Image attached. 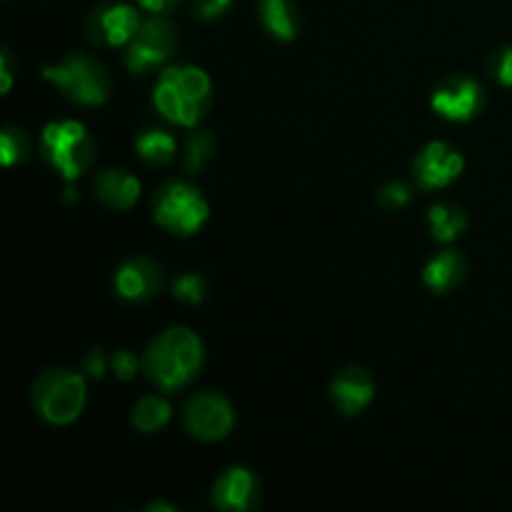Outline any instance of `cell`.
Masks as SVG:
<instances>
[{
	"mask_svg": "<svg viewBox=\"0 0 512 512\" xmlns=\"http://www.w3.org/2000/svg\"><path fill=\"white\" fill-rule=\"evenodd\" d=\"M45 80L58 85L70 100L80 105H100L108 100L110 80L100 63L85 55H68L63 63L40 70Z\"/></svg>",
	"mask_w": 512,
	"mask_h": 512,
	"instance_id": "277c9868",
	"label": "cell"
},
{
	"mask_svg": "<svg viewBox=\"0 0 512 512\" xmlns=\"http://www.w3.org/2000/svg\"><path fill=\"white\" fill-rule=\"evenodd\" d=\"M410 198H413V190H410L405 183H388L385 188H380L378 193V203L383 205L388 213H395V210L405 208V205L410 203Z\"/></svg>",
	"mask_w": 512,
	"mask_h": 512,
	"instance_id": "cb8c5ba5",
	"label": "cell"
},
{
	"mask_svg": "<svg viewBox=\"0 0 512 512\" xmlns=\"http://www.w3.org/2000/svg\"><path fill=\"white\" fill-rule=\"evenodd\" d=\"M480 103H483V90L473 78H465V75H455V78L445 80L433 93V100H430L435 113L455 120V123L473 118L478 113Z\"/></svg>",
	"mask_w": 512,
	"mask_h": 512,
	"instance_id": "8fae6325",
	"label": "cell"
},
{
	"mask_svg": "<svg viewBox=\"0 0 512 512\" xmlns=\"http://www.w3.org/2000/svg\"><path fill=\"white\" fill-rule=\"evenodd\" d=\"M28 153V138H25L23 130L18 128H5L3 135H0V158H3V165H15L25 158Z\"/></svg>",
	"mask_w": 512,
	"mask_h": 512,
	"instance_id": "7402d4cb",
	"label": "cell"
},
{
	"mask_svg": "<svg viewBox=\"0 0 512 512\" xmlns=\"http://www.w3.org/2000/svg\"><path fill=\"white\" fill-rule=\"evenodd\" d=\"M135 150L148 165H165L175 158V138L165 130H145L135 140Z\"/></svg>",
	"mask_w": 512,
	"mask_h": 512,
	"instance_id": "d6986e66",
	"label": "cell"
},
{
	"mask_svg": "<svg viewBox=\"0 0 512 512\" xmlns=\"http://www.w3.org/2000/svg\"><path fill=\"white\" fill-rule=\"evenodd\" d=\"M185 428L193 438L215 443L233 430V408L215 393H200L185 405Z\"/></svg>",
	"mask_w": 512,
	"mask_h": 512,
	"instance_id": "ba28073f",
	"label": "cell"
},
{
	"mask_svg": "<svg viewBox=\"0 0 512 512\" xmlns=\"http://www.w3.org/2000/svg\"><path fill=\"white\" fill-rule=\"evenodd\" d=\"M110 365H113L115 375H118L120 380H133L135 373H138V355L130 353V350H118V353L113 355V360H110Z\"/></svg>",
	"mask_w": 512,
	"mask_h": 512,
	"instance_id": "484cf974",
	"label": "cell"
},
{
	"mask_svg": "<svg viewBox=\"0 0 512 512\" xmlns=\"http://www.w3.org/2000/svg\"><path fill=\"white\" fill-rule=\"evenodd\" d=\"M213 503L220 510H253L260 503L258 478L248 468H230L218 478Z\"/></svg>",
	"mask_w": 512,
	"mask_h": 512,
	"instance_id": "4fadbf2b",
	"label": "cell"
},
{
	"mask_svg": "<svg viewBox=\"0 0 512 512\" xmlns=\"http://www.w3.org/2000/svg\"><path fill=\"white\" fill-rule=\"evenodd\" d=\"M230 5H233V0H195V13L203 20H215L225 15Z\"/></svg>",
	"mask_w": 512,
	"mask_h": 512,
	"instance_id": "4316f807",
	"label": "cell"
},
{
	"mask_svg": "<svg viewBox=\"0 0 512 512\" xmlns=\"http://www.w3.org/2000/svg\"><path fill=\"white\" fill-rule=\"evenodd\" d=\"M143 25L138 10L128 3H105L90 15L88 33L95 43L125 45L135 38Z\"/></svg>",
	"mask_w": 512,
	"mask_h": 512,
	"instance_id": "9c48e42d",
	"label": "cell"
},
{
	"mask_svg": "<svg viewBox=\"0 0 512 512\" xmlns=\"http://www.w3.org/2000/svg\"><path fill=\"white\" fill-rule=\"evenodd\" d=\"M260 20L278 40H293L300 30V13L293 0H260Z\"/></svg>",
	"mask_w": 512,
	"mask_h": 512,
	"instance_id": "e0dca14e",
	"label": "cell"
},
{
	"mask_svg": "<svg viewBox=\"0 0 512 512\" xmlns=\"http://www.w3.org/2000/svg\"><path fill=\"white\" fill-rule=\"evenodd\" d=\"M170 405L165 403L163 398H143L133 410V425L140 430V433H155V430L163 428L170 420Z\"/></svg>",
	"mask_w": 512,
	"mask_h": 512,
	"instance_id": "ffe728a7",
	"label": "cell"
},
{
	"mask_svg": "<svg viewBox=\"0 0 512 512\" xmlns=\"http://www.w3.org/2000/svg\"><path fill=\"white\" fill-rule=\"evenodd\" d=\"M95 193L108 208L128 210L133 208L140 195V180L125 170H105L95 180Z\"/></svg>",
	"mask_w": 512,
	"mask_h": 512,
	"instance_id": "9a60e30c",
	"label": "cell"
},
{
	"mask_svg": "<svg viewBox=\"0 0 512 512\" xmlns=\"http://www.w3.org/2000/svg\"><path fill=\"white\" fill-rule=\"evenodd\" d=\"M153 103L163 118L193 128L210 105V78L195 65H180L160 75Z\"/></svg>",
	"mask_w": 512,
	"mask_h": 512,
	"instance_id": "7a4b0ae2",
	"label": "cell"
},
{
	"mask_svg": "<svg viewBox=\"0 0 512 512\" xmlns=\"http://www.w3.org/2000/svg\"><path fill=\"white\" fill-rule=\"evenodd\" d=\"M43 150L48 163L63 175L65 180H75L93 163V140L85 125L75 120H58L43 130Z\"/></svg>",
	"mask_w": 512,
	"mask_h": 512,
	"instance_id": "5b68a950",
	"label": "cell"
},
{
	"mask_svg": "<svg viewBox=\"0 0 512 512\" xmlns=\"http://www.w3.org/2000/svg\"><path fill=\"white\" fill-rule=\"evenodd\" d=\"M83 368L90 378H103L105 375V355L103 350H90L83 360Z\"/></svg>",
	"mask_w": 512,
	"mask_h": 512,
	"instance_id": "83f0119b",
	"label": "cell"
},
{
	"mask_svg": "<svg viewBox=\"0 0 512 512\" xmlns=\"http://www.w3.org/2000/svg\"><path fill=\"white\" fill-rule=\"evenodd\" d=\"M138 3L150 13H170L180 0H138Z\"/></svg>",
	"mask_w": 512,
	"mask_h": 512,
	"instance_id": "f1b7e54d",
	"label": "cell"
},
{
	"mask_svg": "<svg viewBox=\"0 0 512 512\" xmlns=\"http://www.w3.org/2000/svg\"><path fill=\"white\" fill-rule=\"evenodd\" d=\"M375 395V383L368 370L348 368L333 380L330 385V398L335 408L345 415H358L368 408V403Z\"/></svg>",
	"mask_w": 512,
	"mask_h": 512,
	"instance_id": "5bb4252c",
	"label": "cell"
},
{
	"mask_svg": "<svg viewBox=\"0 0 512 512\" xmlns=\"http://www.w3.org/2000/svg\"><path fill=\"white\" fill-rule=\"evenodd\" d=\"M465 228H468V218L455 205L440 203L430 210V230H433V238L440 240V243H450L458 235H463Z\"/></svg>",
	"mask_w": 512,
	"mask_h": 512,
	"instance_id": "ac0fdd59",
	"label": "cell"
},
{
	"mask_svg": "<svg viewBox=\"0 0 512 512\" xmlns=\"http://www.w3.org/2000/svg\"><path fill=\"white\" fill-rule=\"evenodd\" d=\"M465 270H468V263L460 253L455 250H445V253L435 255L428 265H425V285L435 293H448V290L458 288L465 278Z\"/></svg>",
	"mask_w": 512,
	"mask_h": 512,
	"instance_id": "2e32d148",
	"label": "cell"
},
{
	"mask_svg": "<svg viewBox=\"0 0 512 512\" xmlns=\"http://www.w3.org/2000/svg\"><path fill=\"white\" fill-rule=\"evenodd\" d=\"M153 213L163 228L178 235H193L208 220V203L198 188L173 180L163 185L153 200Z\"/></svg>",
	"mask_w": 512,
	"mask_h": 512,
	"instance_id": "8992f818",
	"label": "cell"
},
{
	"mask_svg": "<svg viewBox=\"0 0 512 512\" xmlns=\"http://www.w3.org/2000/svg\"><path fill=\"white\" fill-rule=\"evenodd\" d=\"M33 405L48 423H73L83 413L85 380L73 370H48L35 380Z\"/></svg>",
	"mask_w": 512,
	"mask_h": 512,
	"instance_id": "3957f363",
	"label": "cell"
},
{
	"mask_svg": "<svg viewBox=\"0 0 512 512\" xmlns=\"http://www.w3.org/2000/svg\"><path fill=\"white\" fill-rule=\"evenodd\" d=\"M0 75H3V93H8L10 85H13V73H10L8 53L0 55Z\"/></svg>",
	"mask_w": 512,
	"mask_h": 512,
	"instance_id": "f546056e",
	"label": "cell"
},
{
	"mask_svg": "<svg viewBox=\"0 0 512 512\" xmlns=\"http://www.w3.org/2000/svg\"><path fill=\"white\" fill-rule=\"evenodd\" d=\"M490 70H493L495 80L505 88H512V48H503L493 55L490 60Z\"/></svg>",
	"mask_w": 512,
	"mask_h": 512,
	"instance_id": "d4e9b609",
	"label": "cell"
},
{
	"mask_svg": "<svg viewBox=\"0 0 512 512\" xmlns=\"http://www.w3.org/2000/svg\"><path fill=\"white\" fill-rule=\"evenodd\" d=\"M175 48H178V30L173 23L163 18L143 20L135 38L130 40L125 65L130 73H145V70L165 63L175 53Z\"/></svg>",
	"mask_w": 512,
	"mask_h": 512,
	"instance_id": "52a82bcc",
	"label": "cell"
},
{
	"mask_svg": "<svg viewBox=\"0 0 512 512\" xmlns=\"http://www.w3.org/2000/svg\"><path fill=\"white\" fill-rule=\"evenodd\" d=\"M163 285V270L150 258H133L123 263L115 273V290L125 300H148Z\"/></svg>",
	"mask_w": 512,
	"mask_h": 512,
	"instance_id": "7c38bea8",
	"label": "cell"
},
{
	"mask_svg": "<svg viewBox=\"0 0 512 512\" xmlns=\"http://www.w3.org/2000/svg\"><path fill=\"white\" fill-rule=\"evenodd\" d=\"M148 510H170V512H175V508H170V505H165V503H155V505H150Z\"/></svg>",
	"mask_w": 512,
	"mask_h": 512,
	"instance_id": "4dcf8cb0",
	"label": "cell"
},
{
	"mask_svg": "<svg viewBox=\"0 0 512 512\" xmlns=\"http://www.w3.org/2000/svg\"><path fill=\"white\" fill-rule=\"evenodd\" d=\"M215 148H218V143H215V138L210 133L190 135L188 143H185V170L188 173H200L213 160Z\"/></svg>",
	"mask_w": 512,
	"mask_h": 512,
	"instance_id": "44dd1931",
	"label": "cell"
},
{
	"mask_svg": "<svg viewBox=\"0 0 512 512\" xmlns=\"http://www.w3.org/2000/svg\"><path fill=\"white\" fill-rule=\"evenodd\" d=\"M203 365V343L188 328H170L145 350L143 368L148 378L163 390L188 385Z\"/></svg>",
	"mask_w": 512,
	"mask_h": 512,
	"instance_id": "6da1fadb",
	"label": "cell"
},
{
	"mask_svg": "<svg viewBox=\"0 0 512 512\" xmlns=\"http://www.w3.org/2000/svg\"><path fill=\"white\" fill-rule=\"evenodd\" d=\"M463 168V155L455 148H450L448 143H440V140L425 145L423 153L415 158V178H418V183L425 190L445 188L455 178H460Z\"/></svg>",
	"mask_w": 512,
	"mask_h": 512,
	"instance_id": "30bf717a",
	"label": "cell"
},
{
	"mask_svg": "<svg viewBox=\"0 0 512 512\" xmlns=\"http://www.w3.org/2000/svg\"><path fill=\"white\" fill-rule=\"evenodd\" d=\"M173 290H175V298L178 300H185V303H190V305H198L205 295L203 275H195V273L180 275V278L175 280Z\"/></svg>",
	"mask_w": 512,
	"mask_h": 512,
	"instance_id": "603a6c76",
	"label": "cell"
}]
</instances>
